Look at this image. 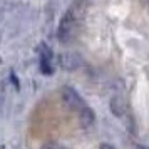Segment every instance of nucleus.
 <instances>
[{
  "label": "nucleus",
  "mask_w": 149,
  "mask_h": 149,
  "mask_svg": "<svg viewBox=\"0 0 149 149\" xmlns=\"http://www.w3.org/2000/svg\"><path fill=\"white\" fill-rule=\"evenodd\" d=\"M74 27H75V19H74V12L72 8L67 12V15L62 19L61 27H59V40L61 42H69L74 35Z\"/></svg>",
  "instance_id": "obj_1"
},
{
  "label": "nucleus",
  "mask_w": 149,
  "mask_h": 149,
  "mask_svg": "<svg viewBox=\"0 0 149 149\" xmlns=\"http://www.w3.org/2000/svg\"><path fill=\"white\" fill-rule=\"evenodd\" d=\"M61 97L64 104L70 109H75V111H81L82 107H86V102L81 95L75 92L72 87H62L61 89Z\"/></svg>",
  "instance_id": "obj_2"
},
{
  "label": "nucleus",
  "mask_w": 149,
  "mask_h": 149,
  "mask_svg": "<svg viewBox=\"0 0 149 149\" xmlns=\"http://www.w3.org/2000/svg\"><path fill=\"white\" fill-rule=\"evenodd\" d=\"M61 65L67 70H75L82 65V59L75 52H65V54L61 55Z\"/></svg>",
  "instance_id": "obj_3"
},
{
  "label": "nucleus",
  "mask_w": 149,
  "mask_h": 149,
  "mask_svg": "<svg viewBox=\"0 0 149 149\" xmlns=\"http://www.w3.org/2000/svg\"><path fill=\"white\" fill-rule=\"evenodd\" d=\"M109 107H111V112L116 116V117H122L126 114V102L124 99H121L119 95H114L111 102H109Z\"/></svg>",
  "instance_id": "obj_4"
},
{
  "label": "nucleus",
  "mask_w": 149,
  "mask_h": 149,
  "mask_svg": "<svg viewBox=\"0 0 149 149\" xmlns=\"http://www.w3.org/2000/svg\"><path fill=\"white\" fill-rule=\"evenodd\" d=\"M79 121H81V124L84 126V127H89V126H92L95 122V114L92 109H89L87 106L86 107H82L81 111H79Z\"/></svg>",
  "instance_id": "obj_5"
},
{
  "label": "nucleus",
  "mask_w": 149,
  "mask_h": 149,
  "mask_svg": "<svg viewBox=\"0 0 149 149\" xmlns=\"http://www.w3.org/2000/svg\"><path fill=\"white\" fill-rule=\"evenodd\" d=\"M50 59H47V57H42L40 55V69L44 74H52L54 72V69H52V65H50Z\"/></svg>",
  "instance_id": "obj_6"
},
{
  "label": "nucleus",
  "mask_w": 149,
  "mask_h": 149,
  "mask_svg": "<svg viewBox=\"0 0 149 149\" xmlns=\"http://www.w3.org/2000/svg\"><path fill=\"white\" fill-rule=\"evenodd\" d=\"M44 149H67V148H64V146L57 144V142H50V144H47Z\"/></svg>",
  "instance_id": "obj_7"
},
{
  "label": "nucleus",
  "mask_w": 149,
  "mask_h": 149,
  "mask_svg": "<svg viewBox=\"0 0 149 149\" xmlns=\"http://www.w3.org/2000/svg\"><path fill=\"white\" fill-rule=\"evenodd\" d=\"M99 149H116V148L112 146V144H101V148Z\"/></svg>",
  "instance_id": "obj_8"
}]
</instances>
